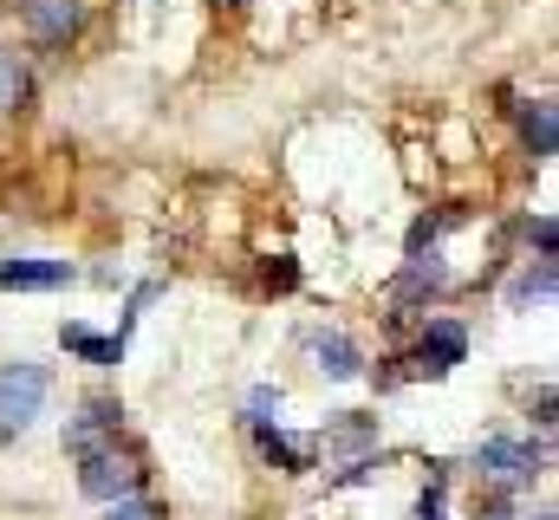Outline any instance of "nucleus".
Returning a JSON list of instances; mask_svg holds the SVG:
<instances>
[{"label":"nucleus","mask_w":559,"mask_h":520,"mask_svg":"<svg viewBox=\"0 0 559 520\" xmlns=\"http://www.w3.org/2000/svg\"><path fill=\"white\" fill-rule=\"evenodd\" d=\"M79 462H85V469H79V488H85L92 501H124V495L138 488V475H143L138 462L118 449V436H111V442H98V449H85Z\"/></svg>","instance_id":"f257e3e1"},{"label":"nucleus","mask_w":559,"mask_h":520,"mask_svg":"<svg viewBox=\"0 0 559 520\" xmlns=\"http://www.w3.org/2000/svg\"><path fill=\"white\" fill-rule=\"evenodd\" d=\"M46 365H7L0 371V436H20L33 416H39V403H46Z\"/></svg>","instance_id":"f03ea898"},{"label":"nucleus","mask_w":559,"mask_h":520,"mask_svg":"<svg viewBox=\"0 0 559 520\" xmlns=\"http://www.w3.org/2000/svg\"><path fill=\"white\" fill-rule=\"evenodd\" d=\"M475 469L495 475V482H534L540 475V449L534 442H514V436H495L475 449Z\"/></svg>","instance_id":"7ed1b4c3"},{"label":"nucleus","mask_w":559,"mask_h":520,"mask_svg":"<svg viewBox=\"0 0 559 520\" xmlns=\"http://www.w3.org/2000/svg\"><path fill=\"white\" fill-rule=\"evenodd\" d=\"M20 13L39 46H66L79 33V0H20Z\"/></svg>","instance_id":"20e7f679"},{"label":"nucleus","mask_w":559,"mask_h":520,"mask_svg":"<svg viewBox=\"0 0 559 520\" xmlns=\"http://www.w3.org/2000/svg\"><path fill=\"white\" fill-rule=\"evenodd\" d=\"M462 352H468V332H462L455 319H436V326L423 332V345H417V371L442 378V371H455V365H462Z\"/></svg>","instance_id":"39448f33"},{"label":"nucleus","mask_w":559,"mask_h":520,"mask_svg":"<svg viewBox=\"0 0 559 520\" xmlns=\"http://www.w3.org/2000/svg\"><path fill=\"white\" fill-rule=\"evenodd\" d=\"M66 280H72L66 260H0V286L7 293H52Z\"/></svg>","instance_id":"423d86ee"},{"label":"nucleus","mask_w":559,"mask_h":520,"mask_svg":"<svg viewBox=\"0 0 559 520\" xmlns=\"http://www.w3.org/2000/svg\"><path fill=\"white\" fill-rule=\"evenodd\" d=\"M118 416H124L118 403H105V397H92V403H85V416L72 423V436H66V442H72V449L85 456V449H98V436H118Z\"/></svg>","instance_id":"0eeeda50"},{"label":"nucleus","mask_w":559,"mask_h":520,"mask_svg":"<svg viewBox=\"0 0 559 520\" xmlns=\"http://www.w3.org/2000/svg\"><path fill=\"white\" fill-rule=\"evenodd\" d=\"M26 92H33L26 59H20L13 46H0V111H20V105H26Z\"/></svg>","instance_id":"6e6552de"},{"label":"nucleus","mask_w":559,"mask_h":520,"mask_svg":"<svg viewBox=\"0 0 559 520\" xmlns=\"http://www.w3.org/2000/svg\"><path fill=\"white\" fill-rule=\"evenodd\" d=\"M319 371H325V378H358V371H365V358H358V345H352V339L325 332V339H319Z\"/></svg>","instance_id":"1a4fd4ad"},{"label":"nucleus","mask_w":559,"mask_h":520,"mask_svg":"<svg viewBox=\"0 0 559 520\" xmlns=\"http://www.w3.org/2000/svg\"><path fill=\"white\" fill-rule=\"evenodd\" d=\"M66 345H72L79 358H92V365H118V352H124V339H98V332H85V326H66Z\"/></svg>","instance_id":"9d476101"},{"label":"nucleus","mask_w":559,"mask_h":520,"mask_svg":"<svg viewBox=\"0 0 559 520\" xmlns=\"http://www.w3.org/2000/svg\"><path fill=\"white\" fill-rule=\"evenodd\" d=\"M521 137H527V150H534V156H554L559 125H554V105H547V98H540V105H534V111L521 118Z\"/></svg>","instance_id":"9b49d317"},{"label":"nucleus","mask_w":559,"mask_h":520,"mask_svg":"<svg viewBox=\"0 0 559 520\" xmlns=\"http://www.w3.org/2000/svg\"><path fill=\"white\" fill-rule=\"evenodd\" d=\"M261 456H267L274 469H286V475H299V469H306V449H299V442H286V436L267 429V423H261Z\"/></svg>","instance_id":"f8f14e48"},{"label":"nucleus","mask_w":559,"mask_h":520,"mask_svg":"<svg viewBox=\"0 0 559 520\" xmlns=\"http://www.w3.org/2000/svg\"><path fill=\"white\" fill-rule=\"evenodd\" d=\"M554 293V255H540V267H527L521 280H514V306H527V299H547Z\"/></svg>","instance_id":"ddd939ff"},{"label":"nucleus","mask_w":559,"mask_h":520,"mask_svg":"<svg viewBox=\"0 0 559 520\" xmlns=\"http://www.w3.org/2000/svg\"><path fill=\"white\" fill-rule=\"evenodd\" d=\"M105 520H163V508H156V501H111Z\"/></svg>","instance_id":"4468645a"},{"label":"nucleus","mask_w":559,"mask_h":520,"mask_svg":"<svg viewBox=\"0 0 559 520\" xmlns=\"http://www.w3.org/2000/svg\"><path fill=\"white\" fill-rule=\"evenodd\" d=\"M475 520H514V508H508V501H488V508H481Z\"/></svg>","instance_id":"2eb2a0df"},{"label":"nucleus","mask_w":559,"mask_h":520,"mask_svg":"<svg viewBox=\"0 0 559 520\" xmlns=\"http://www.w3.org/2000/svg\"><path fill=\"white\" fill-rule=\"evenodd\" d=\"M423 520H442V495H429V501H423Z\"/></svg>","instance_id":"dca6fc26"},{"label":"nucleus","mask_w":559,"mask_h":520,"mask_svg":"<svg viewBox=\"0 0 559 520\" xmlns=\"http://www.w3.org/2000/svg\"><path fill=\"white\" fill-rule=\"evenodd\" d=\"M222 7H241V0H222Z\"/></svg>","instance_id":"f3484780"}]
</instances>
